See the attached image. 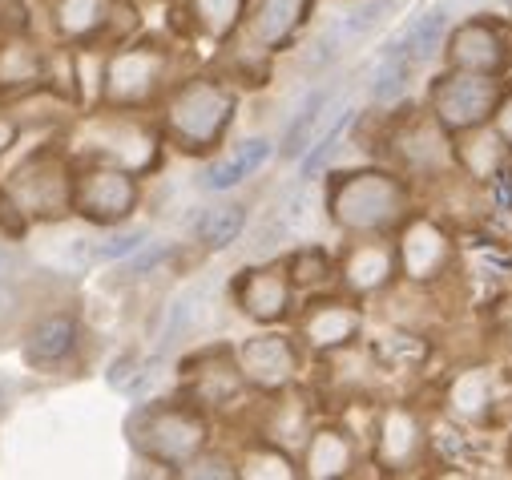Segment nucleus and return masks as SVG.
<instances>
[{
	"mask_svg": "<svg viewBox=\"0 0 512 480\" xmlns=\"http://www.w3.org/2000/svg\"><path fill=\"white\" fill-rule=\"evenodd\" d=\"M351 468H355V444L343 428L327 424V428H315L303 440V472L307 476L331 480V476H347Z\"/></svg>",
	"mask_w": 512,
	"mask_h": 480,
	"instance_id": "nucleus-22",
	"label": "nucleus"
},
{
	"mask_svg": "<svg viewBox=\"0 0 512 480\" xmlns=\"http://www.w3.org/2000/svg\"><path fill=\"white\" fill-rule=\"evenodd\" d=\"M5 198L25 222H57L73 214V166L57 150L25 158L5 182Z\"/></svg>",
	"mask_w": 512,
	"mask_h": 480,
	"instance_id": "nucleus-6",
	"label": "nucleus"
},
{
	"mask_svg": "<svg viewBox=\"0 0 512 480\" xmlns=\"http://www.w3.org/2000/svg\"><path fill=\"white\" fill-rule=\"evenodd\" d=\"M109 9H113V0H53L49 5L53 33L69 45H85L97 33H105Z\"/></svg>",
	"mask_w": 512,
	"mask_h": 480,
	"instance_id": "nucleus-24",
	"label": "nucleus"
},
{
	"mask_svg": "<svg viewBox=\"0 0 512 480\" xmlns=\"http://www.w3.org/2000/svg\"><path fill=\"white\" fill-rule=\"evenodd\" d=\"M363 335V311L343 299V295H327L307 303V311L299 315V339L303 347H311L315 355H331V351H347L355 339Z\"/></svg>",
	"mask_w": 512,
	"mask_h": 480,
	"instance_id": "nucleus-14",
	"label": "nucleus"
},
{
	"mask_svg": "<svg viewBox=\"0 0 512 480\" xmlns=\"http://www.w3.org/2000/svg\"><path fill=\"white\" fill-rule=\"evenodd\" d=\"M444 33H448V9H444V5H436V9H428L424 17H416V21L408 25V33H404V37H400L392 49L408 53V57L420 65V61L436 57V49H440Z\"/></svg>",
	"mask_w": 512,
	"mask_h": 480,
	"instance_id": "nucleus-29",
	"label": "nucleus"
},
{
	"mask_svg": "<svg viewBox=\"0 0 512 480\" xmlns=\"http://www.w3.org/2000/svg\"><path fill=\"white\" fill-rule=\"evenodd\" d=\"M327 214L347 234H388L412 214V190L392 170H347L327 186Z\"/></svg>",
	"mask_w": 512,
	"mask_h": 480,
	"instance_id": "nucleus-1",
	"label": "nucleus"
},
{
	"mask_svg": "<svg viewBox=\"0 0 512 480\" xmlns=\"http://www.w3.org/2000/svg\"><path fill=\"white\" fill-rule=\"evenodd\" d=\"M170 81V49L154 41H130L105 57L101 101L105 109H146L166 93Z\"/></svg>",
	"mask_w": 512,
	"mask_h": 480,
	"instance_id": "nucleus-5",
	"label": "nucleus"
},
{
	"mask_svg": "<svg viewBox=\"0 0 512 480\" xmlns=\"http://www.w3.org/2000/svg\"><path fill=\"white\" fill-rule=\"evenodd\" d=\"M142 251H146V247H142ZM166 259H170V247L158 243V247H150V251L138 255V259L130 255V267H125V275H130V279H134V275H150V271H154L158 263H166Z\"/></svg>",
	"mask_w": 512,
	"mask_h": 480,
	"instance_id": "nucleus-39",
	"label": "nucleus"
},
{
	"mask_svg": "<svg viewBox=\"0 0 512 480\" xmlns=\"http://www.w3.org/2000/svg\"><path fill=\"white\" fill-rule=\"evenodd\" d=\"M311 13V0H254L246 13V33L259 49H279L287 45Z\"/></svg>",
	"mask_w": 512,
	"mask_h": 480,
	"instance_id": "nucleus-19",
	"label": "nucleus"
},
{
	"mask_svg": "<svg viewBox=\"0 0 512 480\" xmlns=\"http://www.w3.org/2000/svg\"><path fill=\"white\" fill-rule=\"evenodd\" d=\"M331 101V93L327 89H315L299 109H295V117L287 122V130H283V158H303V150L311 146V138H315V126H319V113H323V105Z\"/></svg>",
	"mask_w": 512,
	"mask_h": 480,
	"instance_id": "nucleus-31",
	"label": "nucleus"
},
{
	"mask_svg": "<svg viewBox=\"0 0 512 480\" xmlns=\"http://www.w3.org/2000/svg\"><path fill=\"white\" fill-rule=\"evenodd\" d=\"M392 9H396V0H355V5H347L343 17L331 25V33H335L339 41H359V37H367L375 25L388 21Z\"/></svg>",
	"mask_w": 512,
	"mask_h": 480,
	"instance_id": "nucleus-33",
	"label": "nucleus"
},
{
	"mask_svg": "<svg viewBox=\"0 0 512 480\" xmlns=\"http://www.w3.org/2000/svg\"><path fill=\"white\" fill-rule=\"evenodd\" d=\"M178 476H186V480H230V476H238V464L230 460V456H222V452H198V456H190L182 468H178Z\"/></svg>",
	"mask_w": 512,
	"mask_h": 480,
	"instance_id": "nucleus-37",
	"label": "nucleus"
},
{
	"mask_svg": "<svg viewBox=\"0 0 512 480\" xmlns=\"http://www.w3.org/2000/svg\"><path fill=\"white\" fill-rule=\"evenodd\" d=\"M21 138V117L9 113V109H0V158H5Z\"/></svg>",
	"mask_w": 512,
	"mask_h": 480,
	"instance_id": "nucleus-40",
	"label": "nucleus"
},
{
	"mask_svg": "<svg viewBox=\"0 0 512 480\" xmlns=\"http://www.w3.org/2000/svg\"><path fill=\"white\" fill-rule=\"evenodd\" d=\"M142 202L138 174L117 170L105 162H85L73 170V214H81L93 226H117Z\"/></svg>",
	"mask_w": 512,
	"mask_h": 480,
	"instance_id": "nucleus-7",
	"label": "nucleus"
},
{
	"mask_svg": "<svg viewBox=\"0 0 512 480\" xmlns=\"http://www.w3.org/2000/svg\"><path fill=\"white\" fill-rule=\"evenodd\" d=\"M412 73H416V61L400 49H388L383 61L375 65V73H371V101L375 105H396L408 93Z\"/></svg>",
	"mask_w": 512,
	"mask_h": 480,
	"instance_id": "nucleus-27",
	"label": "nucleus"
},
{
	"mask_svg": "<svg viewBox=\"0 0 512 480\" xmlns=\"http://www.w3.org/2000/svg\"><path fill=\"white\" fill-rule=\"evenodd\" d=\"M307 436H311V424H307V408H303V404H295V400L279 404V408H275V424H271L267 440H275V444L283 440V448L291 452V448H299Z\"/></svg>",
	"mask_w": 512,
	"mask_h": 480,
	"instance_id": "nucleus-36",
	"label": "nucleus"
},
{
	"mask_svg": "<svg viewBox=\"0 0 512 480\" xmlns=\"http://www.w3.org/2000/svg\"><path fill=\"white\" fill-rule=\"evenodd\" d=\"M202 299H206V291L202 287H190L186 295H178L174 303H170V311H166V327H162V351H170L190 327H194V319H198V311H202Z\"/></svg>",
	"mask_w": 512,
	"mask_h": 480,
	"instance_id": "nucleus-35",
	"label": "nucleus"
},
{
	"mask_svg": "<svg viewBox=\"0 0 512 480\" xmlns=\"http://www.w3.org/2000/svg\"><path fill=\"white\" fill-rule=\"evenodd\" d=\"M73 146L85 162H105L142 178L162 158V130L134 117V109H105L85 117Z\"/></svg>",
	"mask_w": 512,
	"mask_h": 480,
	"instance_id": "nucleus-4",
	"label": "nucleus"
},
{
	"mask_svg": "<svg viewBox=\"0 0 512 480\" xmlns=\"http://www.w3.org/2000/svg\"><path fill=\"white\" fill-rule=\"evenodd\" d=\"M190 17L210 41H226L246 21V0H190Z\"/></svg>",
	"mask_w": 512,
	"mask_h": 480,
	"instance_id": "nucleus-28",
	"label": "nucleus"
},
{
	"mask_svg": "<svg viewBox=\"0 0 512 480\" xmlns=\"http://www.w3.org/2000/svg\"><path fill=\"white\" fill-rule=\"evenodd\" d=\"M246 226V206L238 202H222V206H206L194 218V238L206 251H226L238 243V234Z\"/></svg>",
	"mask_w": 512,
	"mask_h": 480,
	"instance_id": "nucleus-26",
	"label": "nucleus"
},
{
	"mask_svg": "<svg viewBox=\"0 0 512 480\" xmlns=\"http://www.w3.org/2000/svg\"><path fill=\"white\" fill-rule=\"evenodd\" d=\"M291 303H295V283L287 275V267L275 259V263H254V267H242L238 279H234V307L259 327H275L291 315Z\"/></svg>",
	"mask_w": 512,
	"mask_h": 480,
	"instance_id": "nucleus-10",
	"label": "nucleus"
},
{
	"mask_svg": "<svg viewBox=\"0 0 512 480\" xmlns=\"http://www.w3.org/2000/svg\"><path fill=\"white\" fill-rule=\"evenodd\" d=\"M49 81V53L29 33H9L0 41V93L25 97Z\"/></svg>",
	"mask_w": 512,
	"mask_h": 480,
	"instance_id": "nucleus-16",
	"label": "nucleus"
},
{
	"mask_svg": "<svg viewBox=\"0 0 512 480\" xmlns=\"http://www.w3.org/2000/svg\"><path fill=\"white\" fill-rule=\"evenodd\" d=\"M267 158H271V142H267V138H250L234 158L206 166L202 178H198V186H202V190H234L242 178H250Z\"/></svg>",
	"mask_w": 512,
	"mask_h": 480,
	"instance_id": "nucleus-25",
	"label": "nucleus"
},
{
	"mask_svg": "<svg viewBox=\"0 0 512 480\" xmlns=\"http://www.w3.org/2000/svg\"><path fill=\"white\" fill-rule=\"evenodd\" d=\"M125 436L138 448V456L162 468H182L190 456L206 448L210 424L206 412L190 400H158V404H142L125 420Z\"/></svg>",
	"mask_w": 512,
	"mask_h": 480,
	"instance_id": "nucleus-3",
	"label": "nucleus"
},
{
	"mask_svg": "<svg viewBox=\"0 0 512 480\" xmlns=\"http://www.w3.org/2000/svg\"><path fill=\"white\" fill-rule=\"evenodd\" d=\"M5 408H9V392H5V384H0V416H5Z\"/></svg>",
	"mask_w": 512,
	"mask_h": 480,
	"instance_id": "nucleus-42",
	"label": "nucleus"
},
{
	"mask_svg": "<svg viewBox=\"0 0 512 480\" xmlns=\"http://www.w3.org/2000/svg\"><path fill=\"white\" fill-rule=\"evenodd\" d=\"M452 234L428 218V214H408L400 222V243H396V267L412 283H436L452 267Z\"/></svg>",
	"mask_w": 512,
	"mask_h": 480,
	"instance_id": "nucleus-9",
	"label": "nucleus"
},
{
	"mask_svg": "<svg viewBox=\"0 0 512 480\" xmlns=\"http://www.w3.org/2000/svg\"><path fill=\"white\" fill-rule=\"evenodd\" d=\"M396 158L408 174H440L444 166H452L448 130L436 122V117H428V122H412L396 138Z\"/></svg>",
	"mask_w": 512,
	"mask_h": 480,
	"instance_id": "nucleus-18",
	"label": "nucleus"
},
{
	"mask_svg": "<svg viewBox=\"0 0 512 480\" xmlns=\"http://www.w3.org/2000/svg\"><path fill=\"white\" fill-rule=\"evenodd\" d=\"M508 146L500 142V134L484 122V126H472V130H460L456 142H452V162L472 178V182H492L504 174V162H508Z\"/></svg>",
	"mask_w": 512,
	"mask_h": 480,
	"instance_id": "nucleus-20",
	"label": "nucleus"
},
{
	"mask_svg": "<svg viewBox=\"0 0 512 480\" xmlns=\"http://www.w3.org/2000/svg\"><path fill=\"white\" fill-rule=\"evenodd\" d=\"M77 339H81V327L73 315H45L25 335V347H21L25 364L29 368H57L77 351Z\"/></svg>",
	"mask_w": 512,
	"mask_h": 480,
	"instance_id": "nucleus-21",
	"label": "nucleus"
},
{
	"mask_svg": "<svg viewBox=\"0 0 512 480\" xmlns=\"http://www.w3.org/2000/svg\"><path fill=\"white\" fill-rule=\"evenodd\" d=\"M13 263H17V259H13V251H5V247H0V279H5V275L13 271Z\"/></svg>",
	"mask_w": 512,
	"mask_h": 480,
	"instance_id": "nucleus-41",
	"label": "nucleus"
},
{
	"mask_svg": "<svg viewBox=\"0 0 512 480\" xmlns=\"http://www.w3.org/2000/svg\"><path fill=\"white\" fill-rule=\"evenodd\" d=\"M283 267H287L295 291H319V287H327V283L335 279V263H331V255H327L323 247H315V243L291 251V259H287Z\"/></svg>",
	"mask_w": 512,
	"mask_h": 480,
	"instance_id": "nucleus-32",
	"label": "nucleus"
},
{
	"mask_svg": "<svg viewBox=\"0 0 512 480\" xmlns=\"http://www.w3.org/2000/svg\"><path fill=\"white\" fill-rule=\"evenodd\" d=\"M335 275L351 295H379L388 291L392 279L400 275L396 267V243H383L379 234H355V243L339 255Z\"/></svg>",
	"mask_w": 512,
	"mask_h": 480,
	"instance_id": "nucleus-15",
	"label": "nucleus"
},
{
	"mask_svg": "<svg viewBox=\"0 0 512 480\" xmlns=\"http://www.w3.org/2000/svg\"><path fill=\"white\" fill-rule=\"evenodd\" d=\"M150 243V230L146 226H109V234L101 238H73V251L69 259L77 267H97V263H121V259H130L138 255L142 247Z\"/></svg>",
	"mask_w": 512,
	"mask_h": 480,
	"instance_id": "nucleus-23",
	"label": "nucleus"
},
{
	"mask_svg": "<svg viewBox=\"0 0 512 480\" xmlns=\"http://www.w3.org/2000/svg\"><path fill=\"white\" fill-rule=\"evenodd\" d=\"M488 126L500 134V142L512 150V85H500V97L492 105V117H488Z\"/></svg>",
	"mask_w": 512,
	"mask_h": 480,
	"instance_id": "nucleus-38",
	"label": "nucleus"
},
{
	"mask_svg": "<svg viewBox=\"0 0 512 480\" xmlns=\"http://www.w3.org/2000/svg\"><path fill=\"white\" fill-rule=\"evenodd\" d=\"M424 448V424L416 420V412L408 408H383L379 424H375V456L388 472H404L420 460Z\"/></svg>",
	"mask_w": 512,
	"mask_h": 480,
	"instance_id": "nucleus-17",
	"label": "nucleus"
},
{
	"mask_svg": "<svg viewBox=\"0 0 512 480\" xmlns=\"http://www.w3.org/2000/svg\"><path fill=\"white\" fill-rule=\"evenodd\" d=\"M448 69L504 77L512 69V41H508V33L496 21H488V17L464 21L448 37Z\"/></svg>",
	"mask_w": 512,
	"mask_h": 480,
	"instance_id": "nucleus-13",
	"label": "nucleus"
},
{
	"mask_svg": "<svg viewBox=\"0 0 512 480\" xmlns=\"http://www.w3.org/2000/svg\"><path fill=\"white\" fill-rule=\"evenodd\" d=\"M492 376L488 372H464V376H456V384L448 388V404L460 412V416H468V420H480L488 408H492Z\"/></svg>",
	"mask_w": 512,
	"mask_h": 480,
	"instance_id": "nucleus-34",
	"label": "nucleus"
},
{
	"mask_svg": "<svg viewBox=\"0 0 512 480\" xmlns=\"http://www.w3.org/2000/svg\"><path fill=\"white\" fill-rule=\"evenodd\" d=\"M182 384H186V400L198 404L202 412H222L230 404H238V396L246 392V380L234 364V351L218 347V351H198L194 359H186L182 368Z\"/></svg>",
	"mask_w": 512,
	"mask_h": 480,
	"instance_id": "nucleus-12",
	"label": "nucleus"
},
{
	"mask_svg": "<svg viewBox=\"0 0 512 480\" xmlns=\"http://www.w3.org/2000/svg\"><path fill=\"white\" fill-rule=\"evenodd\" d=\"M295 456L287 448H279L275 440H259V444H250L238 460V476H263V480H287L295 476Z\"/></svg>",
	"mask_w": 512,
	"mask_h": 480,
	"instance_id": "nucleus-30",
	"label": "nucleus"
},
{
	"mask_svg": "<svg viewBox=\"0 0 512 480\" xmlns=\"http://www.w3.org/2000/svg\"><path fill=\"white\" fill-rule=\"evenodd\" d=\"M234 364H238L246 388L283 396L299 376V347H295V339H287L279 331H263V335L234 347Z\"/></svg>",
	"mask_w": 512,
	"mask_h": 480,
	"instance_id": "nucleus-11",
	"label": "nucleus"
},
{
	"mask_svg": "<svg viewBox=\"0 0 512 480\" xmlns=\"http://www.w3.org/2000/svg\"><path fill=\"white\" fill-rule=\"evenodd\" d=\"M496 97H500V77L448 69L432 85V117L448 134H460V130H472V126L488 122Z\"/></svg>",
	"mask_w": 512,
	"mask_h": 480,
	"instance_id": "nucleus-8",
	"label": "nucleus"
},
{
	"mask_svg": "<svg viewBox=\"0 0 512 480\" xmlns=\"http://www.w3.org/2000/svg\"><path fill=\"white\" fill-rule=\"evenodd\" d=\"M234 109H238L234 89H226L214 77H190L166 97L162 138H170L186 154H210L226 138Z\"/></svg>",
	"mask_w": 512,
	"mask_h": 480,
	"instance_id": "nucleus-2",
	"label": "nucleus"
}]
</instances>
